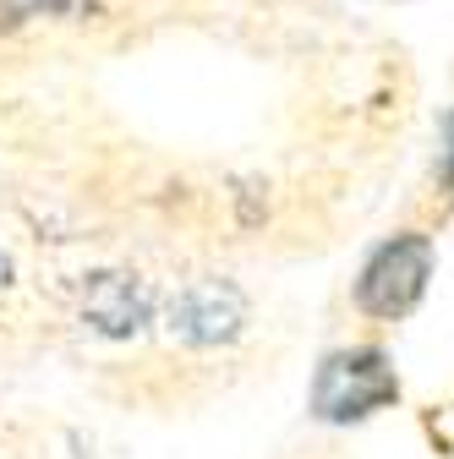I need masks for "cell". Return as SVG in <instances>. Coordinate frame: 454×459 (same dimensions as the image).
Here are the masks:
<instances>
[{
  "mask_svg": "<svg viewBox=\"0 0 454 459\" xmlns=\"http://www.w3.org/2000/svg\"><path fill=\"white\" fill-rule=\"evenodd\" d=\"M247 323V296L224 279H197L170 301V333L187 344H224Z\"/></svg>",
  "mask_w": 454,
  "mask_h": 459,
  "instance_id": "3",
  "label": "cell"
},
{
  "mask_svg": "<svg viewBox=\"0 0 454 459\" xmlns=\"http://www.w3.org/2000/svg\"><path fill=\"white\" fill-rule=\"evenodd\" d=\"M12 279H17V268H12V257L0 252V290H12Z\"/></svg>",
  "mask_w": 454,
  "mask_h": 459,
  "instance_id": "6",
  "label": "cell"
},
{
  "mask_svg": "<svg viewBox=\"0 0 454 459\" xmlns=\"http://www.w3.org/2000/svg\"><path fill=\"white\" fill-rule=\"evenodd\" d=\"M153 301H148V284L127 279V273H93L88 279V290H83V317L109 333V339H132L143 333Z\"/></svg>",
  "mask_w": 454,
  "mask_h": 459,
  "instance_id": "4",
  "label": "cell"
},
{
  "mask_svg": "<svg viewBox=\"0 0 454 459\" xmlns=\"http://www.w3.org/2000/svg\"><path fill=\"white\" fill-rule=\"evenodd\" d=\"M432 263H438V252H432V236H422V230H406V236L383 241L356 273V307L378 323L411 317L427 296Z\"/></svg>",
  "mask_w": 454,
  "mask_h": 459,
  "instance_id": "2",
  "label": "cell"
},
{
  "mask_svg": "<svg viewBox=\"0 0 454 459\" xmlns=\"http://www.w3.org/2000/svg\"><path fill=\"white\" fill-rule=\"evenodd\" d=\"M438 181L454 197V109L443 115V126H438Z\"/></svg>",
  "mask_w": 454,
  "mask_h": 459,
  "instance_id": "5",
  "label": "cell"
},
{
  "mask_svg": "<svg viewBox=\"0 0 454 459\" xmlns=\"http://www.w3.org/2000/svg\"><path fill=\"white\" fill-rule=\"evenodd\" d=\"M394 399H400V377H394L383 351H334V356H323V367L312 377V416L328 427L367 421V416L389 411Z\"/></svg>",
  "mask_w": 454,
  "mask_h": 459,
  "instance_id": "1",
  "label": "cell"
}]
</instances>
